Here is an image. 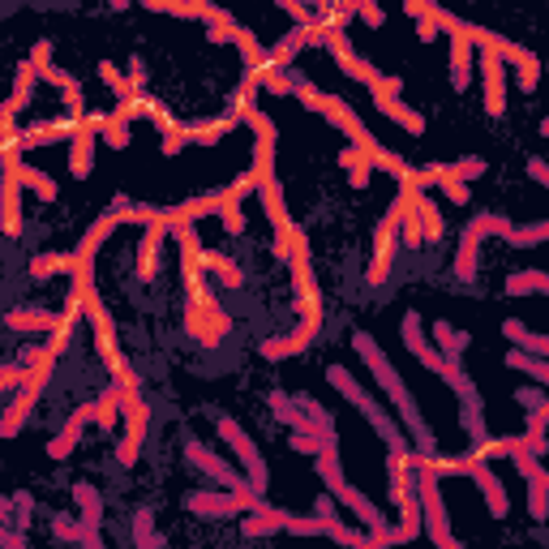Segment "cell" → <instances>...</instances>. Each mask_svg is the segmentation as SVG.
Listing matches in <instances>:
<instances>
[{
    "instance_id": "cell-1",
    "label": "cell",
    "mask_w": 549,
    "mask_h": 549,
    "mask_svg": "<svg viewBox=\"0 0 549 549\" xmlns=\"http://www.w3.org/2000/svg\"><path fill=\"white\" fill-rule=\"evenodd\" d=\"M353 348L361 353V361L370 365V373H373V382L382 387V391L391 395V404H395V412H399V425L416 438V455H438V442H433V433H430V425L421 421V412H416V399H412V391L404 387V378H399V370L391 365V356L382 353L378 344H373L370 335L365 331H356L353 335Z\"/></svg>"
},
{
    "instance_id": "cell-2",
    "label": "cell",
    "mask_w": 549,
    "mask_h": 549,
    "mask_svg": "<svg viewBox=\"0 0 549 549\" xmlns=\"http://www.w3.org/2000/svg\"><path fill=\"white\" fill-rule=\"evenodd\" d=\"M318 476L327 481V493H331L335 502H339V507H348V510L356 515V519L365 524V532H370V536L378 541V545H387V549H391V528H387V515H378V507H373L370 498H365V493H361V490L353 485V481L344 476L339 451L318 455Z\"/></svg>"
},
{
    "instance_id": "cell-3",
    "label": "cell",
    "mask_w": 549,
    "mask_h": 549,
    "mask_svg": "<svg viewBox=\"0 0 549 549\" xmlns=\"http://www.w3.org/2000/svg\"><path fill=\"white\" fill-rule=\"evenodd\" d=\"M327 382H331L335 391L344 395V399H348V404H353V408L361 412L365 421H370L373 430H378V438H382V442H387L391 451H412V442L404 438V433H399V425H395L391 416L382 412V404H373V395L365 391L361 382H356L348 365H331V370H327Z\"/></svg>"
},
{
    "instance_id": "cell-4",
    "label": "cell",
    "mask_w": 549,
    "mask_h": 549,
    "mask_svg": "<svg viewBox=\"0 0 549 549\" xmlns=\"http://www.w3.org/2000/svg\"><path fill=\"white\" fill-rule=\"evenodd\" d=\"M399 331H404V348H408V353L416 356V361H421L425 370H433L438 378H447V387H451V391L459 395V399L476 395V382H472L468 373L459 370V361L442 356V353H438V348L430 344V339H425V327H421V314H416V309H412V314H404V327H399Z\"/></svg>"
},
{
    "instance_id": "cell-5",
    "label": "cell",
    "mask_w": 549,
    "mask_h": 549,
    "mask_svg": "<svg viewBox=\"0 0 549 549\" xmlns=\"http://www.w3.org/2000/svg\"><path fill=\"white\" fill-rule=\"evenodd\" d=\"M185 455H189V464H194V468L202 472V476H211V481H215L219 490L240 493V498H249V502H254V510L262 507V493H257L254 485H249V476H245V472H236L232 464H223V459H219V455L211 451L206 442H197V438H189V442H185Z\"/></svg>"
},
{
    "instance_id": "cell-6",
    "label": "cell",
    "mask_w": 549,
    "mask_h": 549,
    "mask_svg": "<svg viewBox=\"0 0 549 549\" xmlns=\"http://www.w3.org/2000/svg\"><path fill=\"white\" fill-rule=\"evenodd\" d=\"M219 438L232 447V455L240 459V468H245V476H249V485H254L257 493H266V481H271V472H266V459H262V451L254 447V438L236 425L232 416H219Z\"/></svg>"
},
{
    "instance_id": "cell-7",
    "label": "cell",
    "mask_w": 549,
    "mask_h": 549,
    "mask_svg": "<svg viewBox=\"0 0 549 549\" xmlns=\"http://www.w3.org/2000/svg\"><path fill=\"white\" fill-rule=\"evenodd\" d=\"M146 430H151V408H146V399L137 391H125V438H120V468H134L137 464V451H142V442H146Z\"/></svg>"
},
{
    "instance_id": "cell-8",
    "label": "cell",
    "mask_w": 549,
    "mask_h": 549,
    "mask_svg": "<svg viewBox=\"0 0 549 549\" xmlns=\"http://www.w3.org/2000/svg\"><path fill=\"white\" fill-rule=\"evenodd\" d=\"M433 18L442 30H451V86L455 91H468L472 82V39H468V22H459L447 9H433Z\"/></svg>"
},
{
    "instance_id": "cell-9",
    "label": "cell",
    "mask_w": 549,
    "mask_h": 549,
    "mask_svg": "<svg viewBox=\"0 0 549 549\" xmlns=\"http://www.w3.org/2000/svg\"><path fill=\"white\" fill-rule=\"evenodd\" d=\"M185 507L194 510V515H202V519H232V515H249L254 510V502L249 498H240V493H219V490H197L185 498Z\"/></svg>"
},
{
    "instance_id": "cell-10",
    "label": "cell",
    "mask_w": 549,
    "mask_h": 549,
    "mask_svg": "<svg viewBox=\"0 0 549 549\" xmlns=\"http://www.w3.org/2000/svg\"><path fill=\"white\" fill-rule=\"evenodd\" d=\"M322 43H327V48H331V57L339 60V65H344V74H348V78H356V82H365V86H378V78H382V74H378V69H373L370 60H361L353 52V43H348V35H344V30H327V35H322Z\"/></svg>"
},
{
    "instance_id": "cell-11",
    "label": "cell",
    "mask_w": 549,
    "mask_h": 549,
    "mask_svg": "<svg viewBox=\"0 0 549 549\" xmlns=\"http://www.w3.org/2000/svg\"><path fill=\"white\" fill-rule=\"evenodd\" d=\"M481 82H485V108H490V117H498L507 108V69L498 57V43L481 57Z\"/></svg>"
},
{
    "instance_id": "cell-12",
    "label": "cell",
    "mask_w": 549,
    "mask_h": 549,
    "mask_svg": "<svg viewBox=\"0 0 549 549\" xmlns=\"http://www.w3.org/2000/svg\"><path fill=\"white\" fill-rule=\"evenodd\" d=\"M91 421H95V404H86V408H78L74 416H69V421H65V430H60L57 438L48 442V455H52V459H69V455L78 451L82 430H86Z\"/></svg>"
},
{
    "instance_id": "cell-13",
    "label": "cell",
    "mask_w": 549,
    "mask_h": 549,
    "mask_svg": "<svg viewBox=\"0 0 549 549\" xmlns=\"http://www.w3.org/2000/svg\"><path fill=\"white\" fill-rule=\"evenodd\" d=\"M498 57L507 60V65H515V74H519V91L532 95V91H536V82H541V60L532 57V52H524L519 43H507V39H498Z\"/></svg>"
},
{
    "instance_id": "cell-14",
    "label": "cell",
    "mask_w": 549,
    "mask_h": 549,
    "mask_svg": "<svg viewBox=\"0 0 549 549\" xmlns=\"http://www.w3.org/2000/svg\"><path fill=\"white\" fill-rule=\"evenodd\" d=\"M266 404H271V412H274V421H283L292 433H318L314 430V421L305 416V408L296 404V395H288V391H271L266 395Z\"/></svg>"
},
{
    "instance_id": "cell-15",
    "label": "cell",
    "mask_w": 549,
    "mask_h": 549,
    "mask_svg": "<svg viewBox=\"0 0 549 549\" xmlns=\"http://www.w3.org/2000/svg\"><path fill=\"white\" fill-rule=\"evenodd\" d=\"M288 524V510H274V507H262L257 510H249V515H240V532L245 536H271V532H279Z\"/></svg>"
},
{
    "instance_id": "cell-16",
    "label": "cell",
    "mask_w": 549,
    "mask_h": 549,
    "mask_svg": "<svg viewBox=\"0 0 549 549\" xmlns=\"http://www.w3.org/2000/svg\"><path fill=\"white\" fill-rule=\"evenodd\" d=\"M502 335H507V339L515 344V348H519V353L545 356V361H549V335H532L528 327L519 322V318H507V322H502Z\"/></svg>"
},
{
    "instance_id": "cell-17",
    "label": "cell",
    "mask_w": 549,
    "mask_h": 549,
    "mask_svg": "<svg viewBox=\"0 0 549 549\" xmlns=\"http://www.w3.org/2000/svg\"><path fill=\"white\" fill-rule=\"evenodd\" d=\"M4 327L9 331H57L60 314H48V309H9Z\"/></svg>"
},
{
    "instance_id": "cell-18",
    "label": "cell",
    "mask_w": 549,
    "mask_h": 549,
    "mask_svg": "<svg viewBox=\"0 0 549 549\" xmlns=\"http://www.w3.org/2000/svg\"><path fill=\"white\" fill-rule=\"evenodd\" d=\"M117 223H120V215H99L95 223H91V232L82 236V249L74 257H78L82 266H91V262H95V249L99 245H103V240H108V236L117 232Z\"/></svg>"
},
{
    "instance_id": "cell-19",
    "label": "cell",
    "mask_w": 549,
    "mask_h": 549,
    "mask_svg": "<svg viewBox=\"0 0 549 549\" xmlns=\"http://www.w3.org/2000/svg\"><path fill=\"white\" fill-rule=\"evenodd\" d=\"M18 228H22V180L4 163V232L18 236Z\"/></svg>"
},
{
    "instance_id": "cell-20",
    "label": "cell",
    "mask_w": 549,
    "mask_h": 549,
    "mask_svg": "<svg viewBox=\"0 0 549 549\" xmlns=\"http://www.w3.org/2000/svg\"><path fill=\"white\" fill-rule=\"evenodd\" d=\"M468 476L476 481V485H481V493H485V502H490L493 515H507V490L498 485V476L490 472V464H476V459H472V472H468Z\"/></svg>"
},
{
    "instance_id": "cell-21",
    "label": "cell",
    "mask_w": 549,
    "mask_h": 549,
    "mask_svg": "<svg viewBox=\"0 0 549 549\" xmlns=\"http://www.w3.org/2000/svg\"><path fill=\"white\" fill-rule=\"evenodd\" d=\"M120 421H125V387H112V391L95 404V425L103 433H112Z\"/></svg>"
},
{
    "instance_id": "cell-22",
    "label": "cell",
    "mask_w": 549,
    "mask_h": 549,
    "mask_svg": "<svg viewBox=\"0 0 549 549\" xmlns=\"http://www.w3.org/2000/svg\"><path fill=\"white\" fill-rule=\"evenodd\" d=\"M74 502L82 507V524L91 532H99V524H103V493L91 481H82V485H74Z\"/></svg>"
},
{
    "instance_id": "cell-23",
    "label": "cell",
    "mask_w": 549,
    "mask_h": 549,
    "mask_svg": "<svg viewBox=\"0 0 549 549\" xmlns=\"http://www.w3.org/2000/svg\"><path fill=\"white\" fill-rule=\"evenodd\" d=\"M4 163H9L13 172H18V180L26 185V189H30V194H39V202H57V185H52L48 177H43L39 168H26V163H22L18 155H9Z\"/></svg>"
},
{
    "instance_id": "cell-24",
    "label": "cell",
    "mask_w": 549,
    "mask_h": 549,
    "mask_svg": "<svg viewBox=\"0 0 549 549\" xmlns=\"http://www.w3.org/2000/svg\"><path fill=\"white\" fill-rule=\"evenodd\" d=\"M91 163H95V129L82 125V134L74 137V151H69V172L74 177H91Z\"/></svg>"
},
{
    "instance_id": "cell-25",
    "label": "cell",
    "mask_w": 549,
    "mask_h": 549,
    "mask_svg": "<svg viewBox=\"0 0 549 549\" xmlns=\"http://www.w3.org/2000/svg\"><path fill=\"white\" fill-rule=\"evenodd\" d=\"M468 331H455L451 322H433V348L442 356H451V361H459V356L468 353Z\"/></svg>"
},
{
    "instance_id": "cell-26",
    "label": "cell",
    "mask_w": 549,
    "mask_h": 549,
    "mask_svg": "<svg viewBox=\"0 0 549 549\" xmlns=\"http://www.w3.org/2000/svg\"><path fill=\"white\" fill-rule=\"evenodd\" d=\"M262 206H266V219H271L274 228H279V236L292 232V219H288V211H283V189H279V180H262Z\"/></svg>"
},
{
    "instance_id": "cell-27",
    "label": "cell",
    "mask_w": 549,
    "mask_h": 549,
    "mask_svg": "<svg viewBox=\"0 0 549 549\" xmlns=\"http://www.w3.org/2000/svg\"><path fill=\"white\" fill-rule=\"evenodd\" d=\"M373 108H378V112H387L399 129H408V134H425V117H421V112H412V108H404L399 99H373Z\"/></svg>"
},
{
    "instance_id": "cell-28",
    "label": "cell",
    "mask_w": 549,
    "mask_h": 549,
    "mask_svg": "<svg viewBox=\"0 0 549 549\" xmlns=\"http://www.w3.org/2000/svg\"><path fill=\"white\" fill-rule=\"evenodd\" d=\"M197 266L215 271L223 288H240V279H245V274H240V266H236V262H228L223 254H215V249H202V254H197Z\"/></svg>"
},
{
    "instance_id": "cell-29",
    "label": "cell",
    "mask_w": 549,
    "mask_h": 549,
    "mask_svg": "<svg viewBox=\"0 0 549 549\" xmlns=\"http://www.w3.org/2000/svg\"><path fill=\"white\" fill-rule=\"evenodd\" d=\"M507 365H510V370H519V373H528L532 382L549 387V361H545V356H528V353H519V348H510Z\"/></svg>"
},
{
    "instance_id": "cell-30",
    "label": "cell",
    "mask_w": 549,
    "mask_h": 549,
    "mask_svg": "<svg viewBox=\"0 0 549 549\" xmlns=\"http://www.w3.org/2000/svg\"><path fill=\"white\" fill-rule=\"evenodd\" d=\"M159 249H163V228H151L142 236V262H137V279H155V266H159Z\"/></svg>"
},
{
    "instance_id": "cell-31",
    "label": "cell",
    "mask_w": 549,
    "mask_h": 549,
    "mask_svg": "<svg viewBox=\"0 0 549 549\" xmlns=\"http://www.w3.org/2000/svg\"><path fill=\"white\" fill-rule=\"evenodd\" d=\"M35 78H39V69L26 60V65L18 69V82H13V99H9V108H4V112H13V117H18L22 108H26V99H30V86H35Z\"/></svg>"
},
{
    "instance_id": "cell-32",
    "label": "cell",
    "mask_w": 549,
    "mask_h": 549,
    "mask_svg": "<svg viewBox=\"0 0 549 549\" xmlns=\"http://www.w3.org/2000/svg\"><path fill=\"white\" fill-rule=\"evenodd\" d=\"M476 254H481V240L464 232V240H459V257H455V274H459V279H476Z\"/></svg>"
},
{
    "instance_id": "cell-33",
    "label": "cell",
    "mask_w": 549,
    "mask_h": 549,
    "mask_svg": "<svg viewBox=\"0 0 549 549\" xmlns=\"http://www.w3.org/2000/svg\"><path fill=\"white\" fill-rule=\"evenodd\" d=\"M288 442H292V451H301V455H327V451H339V447H335V438H327V433H292Z\"/></svg>"
},
{
    "instance_id": "cell-34",
    "label": "cell",
    "mask_w": 549,
    "mask_h": 549,
    "mask_svg": "<svg viewBox=\"0 0 549 549\" xmlns=\"http://www.w3.org/2000/svg\"><path fill=\"white\" fill-rule=\"evenodd\" d=\"M416 215H421V228H425V240H438L442 232V215H438V206H433V197H416Z\"/></svg>"
},
{
    "instance_id": "cell-35",
    "label": "cell",
    "mask_w": 549,
    "mask_h": 549,
    "mask_svg": "<svg viewBox=\"0 0 549 549\" xmlns=\"http://www.w3.org/2000/svg\"><path fill=\"white\" fill-rule=\"evenodd\" d=\"M219 219H223L228 236H240V232H245V211H240V202H236L228 189H223V206H219Z\"/></svg>"
},
{
    "instance_id": "cell-36",
    "label": "cell",
    "mask_w": 549,
    "mask_h": 549,
    "mask_svg": "<svg viewBox=\"0 0 549 549\" xmlns=\"http://www.w3.org/2000/svg\"><path fill=\"white\" fill-rule=\"evenodd\" d=\"M52 532H57V541H86V536H91V528H86L82 519H74V515H57V519H52Z\"/></svg>"
},
{
    "instance_id": "cell-37",
    "label": "cell",
    "mask_w": 549,
    "mask_h": 549,
    "mask_svg": "<svg viewBox=\"0 0 549 549\" xmlns=\"http://www.w3.org/2000/svg\"><path fill=\"white\" fill-rule=\"evenodd\" d=\"M541 240H549V219H545V223H528V228H515L507 245H515V249H528V245H541Z\"/></svg>"
},
{
    "instance_id": "cell-38",
    "label": "cell",
    "mask_w": 549,
    "mask_h": 549,
    "mask_svg": "<svg viewBox=\"0 0 549 549\" xmlns=\"http://www.w3.org/2000/svg\"><path fill=\"white\" fill-rule=\"evenodd\" d=\"M549 476V472H545ZM545 476L541 481H528V510H532V519H549V485H545Z\"/></svg>"
},
{
    "instance_id": "cell-39",
    "label": "cell",
    "mask_w": 549,
    "mask_h": 549,
    "mask_svg": "<svg viewBox=\"0 0 549 549\" xmlns=\"http://www.w3.org/2000/svg\"><path fill=\"white\" fill-rule=\"evenodd\" d=\"M283 532H296V536H322V532H327V524H322L318 515H292V510H288V524H283Z\"/></svg>"
},
{
    "instance_id": "cell-40",
    "label": "cell",
    "mask_w": 549,
    "mask_h": 549,
    "mask_svg": "<svg viewBox=\"0 0 549 549\" xmlns=\"http://www.w3.org/2000/svg\"><path fill=\"white\" fill-rule=\"evenodd\" d=\"M151 541H155V510L142 507L134 515V545L142 549V545H151Z\"/></svg>"
},
{
    "instance_id": "cell-41",
    "label": "cell",
    "mask_w": 549,
    "mask_h": 549,
    "mask_svg": "<svg viewBox=\"0 0 549 549\" xmlns=\"http://www.w3.org/2000/svg\"><path fill=\"white\" fill-rule=\"evenodd\" d=\"M103 142H108L112 151H125V146H129V120H120L117 112H112L108 129H103Z\"/></svg>"
},
{
    "instance_id": "cell-42",
    "label": "cell",
    "mask_w": 549,
    "mask_h": 549,
    "mask_svg": "<svg viewBox=\"0 0 549 549\" xmlns=\"http://www.w3.org/2000/svg\"><path fill=\"white\" fill-rule=\"evenodd\" d=\"M271 95H296V78L288 74V69H279V74H266V78H257Z\"/></svg>"
},
{
    "instance_id": "cell-43",
    "label": "cell",
    "mask_w": 549,
    "mask_h": 549,
    "mask_svg": "<svg viewBox=\"0 0 549 549\" xmlns=\"http://www.w3.org/2000/svg\"><path fill=\"white\" fill-rule=\"evenodd\" d=\"M327 536H331L335 545H344V549H361V541H365L361 532H353L348 524H339V519H335V524H327Z\"/></svg>"
},
{
    "instance_id": "cell-44",
    "label": "cell",
    "mask_w": 549,
    "mask_h": 549,
    "mask_svg": "<svg viewBox=\"0 0 549 549\" xmlns=\"http://www.w3.org/2000/svg\"><path fill=\"white\" fill-rule=\"evenodd\" d=\"M99 78H103L108 86H112V91H117L120 103H129V99H134V95H129V78H120L117 65H108V60H103V65H99Z\"/></svg>"
},
{
    "instance_id": "cell-45",
    "label": "cell",
    "mask_w": 549,
    "mask_h": 549,
    "mask_svg": "<svg viewBox=\"0 0 549 549\" xmlns=\"http://www.w3.org/2000/svg\"><path fill=\"white\" fill-rule=\"evenodd\" d=\"M30 65L39 69V78H43V74H52V43H48V39L35 43V52H30Z\"/></svg>"
},
{
    "instance_id": "cell-46",
    "label": "cell",
    "mask_w": 549,
    "mask_h": 549,
    "mask_svg": "<svg viewBox=\"0 0 549 549\" xmlns=\"http://www.w3.org/2000/svg\"><path fill=\"white\" fill-rule=\"evenodd\" d=\"M433 9H438V4H430V13L421 18V30H416V35H421V43H433V39H438V30H442V26H438V18H433Z\"/></svg>"
},
{
    "instance_id": "cell-47",
    "label": "cell",
    "mask_w": 549,
    "mask_h": 549,
    "mask_svg": "<svg viewBox=\"0 0 549 549\" xmlns=\"http://www.w3.org/2000/svg\"><path fill=\"white\" fill-rule=\"evenodd\" d=\"M335 507H339V502H335L331 493H322V498H318V507H314V515L322 519V524H335V519H339V515H335Z\"/></svg>"
},
{
    "instance_id": "cell-48",
    "label": "cell",
    "mask_w": 549,
    "mask_h": 549,
    "mask_svg": "<svg viewBox=\"0 0 549 549\" xmlns=\"http://www.w3.org/2000/svg\"><path fill=\"white\" fill-rule=\"evenodd\" d=\"M507 292H510V296H528V292H532V274H528V271L510 274V279H507Z\"/></svg>"
},
{
    "instance_id": "cell-49",
    "label": "cell",
    "mask_w": 549,
    "mask_h": 549,
    "mask_svg": "<svg viewBox=\"0 0 549 549\" xmlns=\"http://www.w3.org/2000/svg\"><path fill=\"white\" fill-rule=\"evenodd\" d=\"M438 189L451 197V202H468V185H464V180H442Z\"/></svg>"
},
{
    "instance_id": "cell-50",
    "label": "cell",
    "mask_w": 549,
    "mask_h": 549,
    "mask_svg": "<svg viewBox=\"0 0 549 549\" xmlns=\"http://www.w3.org/2000/svg\"><path fill=\"white\" fill-rule=\"evenodd\" d=\"M129 86H146V65L142 60H129Z\"/></svg>"
},
{
    "instance_id": "cell-51",
    "label": "cell",
    "mask_w": 549,
    "mask_h": 549,
    "mask_svg": "<svg viewBox=\"0 0 549 549\" xmlns=\"http://www.w3.org/2000/svg\"><path fill=\"white\" fill-rule=\"evenodd\" d=\"M528 172H532V180L549 185V163H545V159H528Z\"/></svg>"
},
{
    "instance_id": "cell-52",
    "label": "cell",
    "mask_w": 549,
    "mask_h": 549,
    "mask_svg": "<svg viewBox=\"0 0 549 549\" xmlns=\"http://www.w3.org/2000/svg\"><path fill=\"white\" fill-rule=\"evenodd\" d=\"M356 13H361V18L370 22V26H382V22H387V13H382V9H373V4H361Z\"/></svg>"
},
{
    "instance_id": "cell-53",
    "label": "cell",
    "mask_w": 549,
    "mask_h": 549,
    "mask_svg": "<svg viewBox=\"0 0 549 549\" xmlns=\"http://www.w3.org/2000/svg\"><path fill=\"white\" fill-rule=\"evenodd\" d=\"M82 549H103V545H99V536H95V532H91V536L82 541Z\"/></svg>"
},
{
    "instance_id": "cell-54",
    "label": "cell",
    "mask_w": 549,
    "mask_h": 549,
    "mask_svg": "<svg viewBox=\"0 0 549 549\" xmlns=\"http://www.w3.org/2000/svg\"><path fill=\"white\" fill-rule=\"evenodd\" d=\"M361 549H387V545H378L373 536H365V541H361Z\"/></svg>"
},
{
    "instance_id": "cell-55",
    "label": "cell",
    "mask_w": 549,
    "mask_h": 549,
    "mask_svg": "<svg viewBox=\"0 0 549 549\" xmlns=\"http://www.w3.org/2000/svg\"><path fill=\"white\" fill-rule=\"evenodd\" d=\"M438 549H459V541H455V536H451V541H447V545H438Z\"/></svg>"
}]
</instances>
